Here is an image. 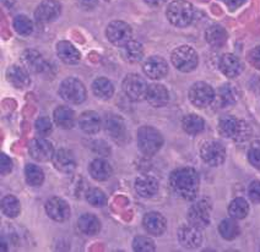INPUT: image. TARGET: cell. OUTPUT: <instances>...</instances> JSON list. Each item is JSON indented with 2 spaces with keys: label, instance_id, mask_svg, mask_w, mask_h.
<instances>
[{
  "label": "cell",
  "instance_id": "obj_1",
  "mask_svg": "<svg viewBox=\"0 0 260 252\" xmlns=\"http://www.w3.org/2000/svg\"><path fill=\"white\" fill-rule=\"evenodd\" d=\"M170 185L173 192L183 200H195L200 186L199 174L193 168L176 169L170 177Z\"/></svg>",
  "mask_w": 260,
  "mask_h": 252
},
{
  "label": "cell",
  "instance_id": "obj_2",
  "mask_svg": "<svg viewBox=\"0 0 260 252\" xmlns=\"http://www.w3.org/2000/svg\"><path fill=\"white\" fill-rule=\"evenodd\" d=\"M218 131L223 137L232 139L237 142H243L249 139L252 130L249 125L243 120L236 119L235 116H224L218 122Z\"/></svg>",
  "mask_w": 260,
  "mask_h": 252
},
{
  "label": "cell",
  "instance_id": "obj_3",
  "mask_svg": "<svg viewBox=\"0 0 260 252\" xmlns=\"http://www.w3.org/2000/svg\"><path fill=\"white\" fill-rule=\"evenodd\" d=\"M167 19L176 27H187L194 19V9L187 0H174L167 7Z\"/></svg>",
  "mask_w": 260,
  "mask_h": 252
},
{
  "label": "cell",
  "instance_id": "obj_4",
  "mask_svg": "<svg viewBox=\"0 0 260 252\" xmlns=\"http://www.w3.org/2000/svg\"><path fill=\"white\" fill-rule=\"evenodd\" d=\"M164 145L161 133L152 126H143L138 131V146L145 156H153Z\"/></svg>",
  "mask_w": 260,
  "mask_h": 252
},
{
  "label": "cell",
  "instance_id": "obj_5",
  "mask_svg": "<svg viewBox=\"0 0 260 252\" xmlns=\"http://www.w3.org/2000/svg\"><path fill=\"white\" fill-rule=\"evenodd\" d=\"M59 95L64 101L72 104H80L86 99V89L78 78L69 77L60 83Z\"/></svg>",
  "mask_w": 260,
  "mask_h": 252
},
{
  "label": "cell",
  "instance_id": "obj_6",
  "mask_svg": "<svg viewBox=\"0 0 260 252\" xmlns=\"http://www.w3.org/2000/svg\"><path fill=\"white\" fill-rule=\"evenodd\" d=\"M172 64L182 72H190L198 66V54L191 47L181 46L176 48L171 55Z\"/></svg>",
  "mask_w": 260,
  "mask_h": 252
},
{
  "label": "cell",
  "instance_id": "obj_7",
  "mask_svg": "<svg viewBox=\"0 0 260 252\" xmlns=\"http://www.w3.org/2000/svg\"><path fill=\"white\" fill-rule=\"evenodd\" d=\"M147 89L146 81L140 75L129 74L123 81V91L130 101L137 102L146 98Z\"/></svg>",
  "mask_w": 260,
  "mask_h": 252
},
{
  "label": "cell",
  "instance_id": "obj_8",
  "mask_svg": "<svg viewBox=\"0 0 260 252\" xmlns=\"http://www.w3.org/2000/svg\"><path fill=\"white\" fill-rule=\"evenodd\" d=\"M214 89L205 82H197L189 90V101L197 108H205L215 101Z\"/></svg>",
  "mask_w": 260,
  "mask_h": 252
},
{
  "label": "cell",
  "instance_id": "obj_9",
  "mask_svg": "<svg viewBox=\"0 0 260 252\" xmlns=\"http://www.w3.org/2000/svg\"><path fill=\"white\" fill-rule=\"evenodd\" d=\"M106 36L113 46L123 47L132 40L133 31L132 27L126 22L123 21H112L107 26Z\"/></svg>",
  "mask_w": 260,
  "mask_h": 252
},
{
  "label": "cell",
  "instance_id": "obj_10",
  "mask_svg": "<svg viewBox=\"0 0 260 252\" xmlns=\"http://www.w3.org/2000/svg\"><path fill=\"white\" fill-rule=\"evenodd\" d=\"M210 215H211V204L206 200L198 201L188 211V222L194 227L206 228L210 224Z\"/></svg>",
  "mask_w": 260,
  "mask_h": 252
},
{
  "label": "cell",
  "instance_id": "obj_11",
  "mask_svg": "<svg viewBox=\"0 0 260 252\" xmlns=\"http://www.w3.org/2000/svg\"><path fill=\"white\" fill-rule=\"evenodd\" d=\"M200 157L208 165H221L226 158V149L220 142L208 141L200 148Z\"/></svg>",
  "mask_w": 260,
  "mask_h": 252
},
{
  "label": "cell",
  "instance_id": "obj_12",
  "mask_svg": "<svg viewBox=\"0 0 260 252\" xmlns=\"http://www.w3.org/2000/svg\"><path fill=\"white\" fill-rule=\"evenodd\" d=\"M29 156L38 162H48L54 156V148L48 140L38 137L28 143Z\"/></svg>",
  "mask_w": 260,
  "mask_h": 252
},
{
  "label": "cell",
  "instance_id": "obj_13",
  "mask_svg": "<svg viewBox=\"0 0 260 252\" xmlns=\"http://www.w3.org/2000/svg\"><path fill=\"white\" fill-rule=\"evenodd\" d=\"M46 213L54 222L61 223L69 219L70 207L63 198L52 197L46 202Z\"/></svg>",
  "mask_w": 260,
  "mask_h": 252
},
{
  "label": "cell",
  "instance_id": "obj_14",
  "mask_svg": "<svg viewBox=\"0 0 260 252\" xmlns=\"http://www.w3.org/2000/svg\"><path fill=\"white\" fill-rule=\"evenodd\" d=\"M61 5L58 0H43L35 11L37 22L48 23L54 21L60 15Z\"/></svg>",
  "mask_w": 260,
  "mask_h": 252
},
{
  "label": "cell",
  "instance_id": "obj_15",
  "mask_svg": "<svg viewBox=\"0 0 260 252\" xmlns=\"http://www.w3.org/2000/svg\"><path fill=\"white\" fill-rule=\"evenodd\" d=\"M178 240L185 248H198L203 242V235L200 228L194 227L189 223L188 225H182L178 230Z\"/></svg>",
  "mask_w": 260,
  "mask_h": 252
},
{
  "label": "cell",
  "instance_id": "obj_16",
  "mask_svg": "<svg viewBox=\"0 0 260 252\" xmlns=\"http://www.w3.org/2000/svg\"><path fill=\"white\" fill-rule=\"evenodd\" d=\"M21 63L27 71L34 72V74H42L47 71L46 60L35 49H27L22 53Z\"/></svg>",
  "mask_w": 260,
  "mask_h": 252
},
{
  "label": "cell",
  "instance_id": "obj_17",
  "mask_svg": "<svg viewBox=\"0 0 260 252\" xmlns=\"http://www.w3.org/2000/svg\"><path fill=\"white\" fill-rule=\"evenodd\" d=\"M55 169L64 174H70L76 168V158L69 149H58L52 158Z\"/></svg>",
  "mask_w": 260,
  "mask_h": 252
},
{
  "label": "cell",
  "instance_id": "obj_18",
  "mask_svg": "<svg viewBox=\"0 0 260 252\" xmlns=\"http://www.w3.org/2000/svg\"><path fill=\"white\" fill-rule=\"evenodd\" d=\"M144 72L149 78L159 80L164 78L168 72V65L161 57H150L145 60L143 65Z\"/></svg>",
  "mask_w": 260,
  "mask_h": 252
},
{
  "label": "cell",
  "instance_id": "obj_19",
  "mask_svg": "<svg viewBox=\"0 0 260 252\" xmlns=\"http://www.w3.org/2000/svg\"><path fill=\"white\" fill-rule=\"evenodd\" d=\"M144 228L151 235L159 236L166 230V219L158 212H149L143 219Z\"/></svg>",
  "mask_w": 260,
  "mask_h": 252
},
{
  "label": "cell",
  "instance_id": "obj_20",
  "mask_svg": "<svg viewBox=\"0 0 260 252\" xmlns=\"http://www.w3.org/2000/svg\"><path fill=\"white\" fill-rule=\"evenodd\" d=\"M135 191L143 198H151L158 191L157 179L150 177V175H143L135 180Z\"/></svg>",
  "mask_w": 260,
  "mask_h": 252
},
{
  "label": "cell",
  "instance_id": "obj_21",
  "mask_svg": "<svg viewBox=\"0 0 260 252\" xmlns=\"http://www.w3.org/2000/svg\"><path fill=\"white\" fill-rule=\"evenodd\" d=\"M146 99L152 107L161 108L165 107L170 101V93L164 85L153 83L150 85L149 89H147Z\"/></svg>",
  "mask_w": 260,
  "mask_h": 252
},
{
  "label": "cell",
  "instance_id": "obj_22",
  "mask_svg": "<svg viewBox=\"0 0 260 252\" xmlns=\"http://www.w3.org/2000/svg\"><path fill=\"white\" fill-rule=\"evenodd\" d=\"M79 126L85 134L93 135L100 131V129H101L102 126V121H101V118H100V115L96 113V111L88 110L80 115Z\"/></svg>",
  "mask_w": 260,
  "mask_h": 252
},
{
  "label": "cell",
  "instance_id": "obj_23",
  "mask_svg": "<svg viewBox=\"0 0 260 252\" xmlns=\"http://www.w3.org/2000/svg\"><path fill=\"white\" fill-rule=\"evenodd\" d=\"M57 54L63 63L68 65H75L80 61V53L72 43L68 40H61L57 45Z\"/></svg>",
  "mask_w": 260,
  "mask_h": 252
},
{
  "label": "cell",
  "instance_id": "obj_24",
  "mask_svg": "<svg viewBox=\"0 0 260 252\" xmlns=\"http://www.w3.org/2000/svg\"><path fill=\"white\" fill-rule=\"evenodd\" d=\"M103 128H105L106 134L113 139H119L125 133V124L124 120L119 115L116 114H108L103 120Z\"/></svg>",
  "mask_w": 260,
  "mask_h": 252
},
{
  "label": "cell",
  "instance_id": "obj_25",
  "mask_svg": "<svg viewBox=\"0 0 260 252\" xmlns=\"http://www.w3.org/2000/svg\"><path fill=\"white\" fill-rule=\"evenodd\" d=\"M220 70L227 77L235 78L242 72V63L236 55L224 54L220 60Z\"/></svg>",
  "mask_w": 260,
  "mask_h": 252
},
{
  "label": "cell",
  "instance_id": "obj_26",
  "mask_svg": "<svg viewBox=\"0 0 260 252\" xmlns=\"http://www.w3.org/2000/svg\"><path fill=\"white\" fill-rule=\"evenodd\" d=\"M7 78L15 89L23 90L29 85L27 70L22 69V67L17 65H13L9 67L7 71Z\"/></svg>",
  "mask_w": 260,
  "mask_h": 252
},
{
  "label": "cell",
  "instance_id": "obj_27",
  "mask_svg": "<svg viewBox=\"0 0 260 252\" xmlns=\"http://www.w3.org/2000/svg\"><path fill=\"white\" fill-rule=\"evenodd\" d=\"M88 172H90V175L94 180L105 181L112 175V166L109 165V163L106 159L97 158V159L91 162L90 166H88Z\"/></svg>",
  "mask_w": 260,
  "mask_h": 252
},
{
  "label": "cell",
  "instance_id": "obj_28",
  "mask_svg": "<svg viewBox=\"0 0 260 252\" xmlns=\"http://www.w3.org/2000/svg\"><path fill=\"white\" fill-rule=\"evenodd\" d=\"M53 118H54L55 124H57L59 128L65 129H72L75 125V114L74 111L70 109V108L65 107V105H61V107H58L57 109L54 110V114H53Z\"/></svg>",
  "mask_w": 260,
  "mask_h": 252
},
{
  "label": "cell",
  "instance_id": "obj_29",
  "mask_svg": "<svg viewBox=\"0 0 260 252\" xmlns=\"http://www.w3.org/2000/svg\"><path fill=\"white\" fill-rule=\"evenodd\" d=\"M215 99H216L220 107H229V105L235 104L237 102L238 92L232 85L226 83L218 89Z\"/></svg>",
  "mask_w": 260,
  "mask_h": 252
},
{
  "label": "cell",
  "instance_id": "obj_30",
  "mask_svg": "<svg viewBox=\"0 0 260 252\" xmlns=\"http://www.w3.org/2000/svg\"><path fill=\"white\" fill-rule=\"evenodd\" d=\"M78 227L82 234L93 236L101 229V223L93 215H82L78 221Z\"/></svg>",
  "mask_w": 260,
  "mask_h": 252
},
{
  "label": "cell",
  "instance_id": "obj_31",
  "mask_svg": "<svg viewBox=\"0 0 260 252\" xmlns=\"http://www.w3.org/2000/svg\"><path fill=\"white\" fill-rule=\"evenodd\" d=\"M122 57L129 63H138L143 59L144 48L137 40H130L122 47Z\"/></svg>",
  "mask_w": 260,
  "mask_h": 252
},
{
  "label": "cell",
  "instance_id": "obj_32",
  "mask_svg": "<svg viewBox=\"0 0 260 252\" xmlns=\"http://www.w3.org/2000/svg\"><path fill=\"white\" fill-rule=\"evenodd\" d=\"M205 39L212 47H222L227 40V32L222 26L212 25L205 32Z\"/></svg>",
  "mask_w": 260,
  "mask_h": 252
},
{
  "label": "cell",
  "instance_id": "obj_33",
  "mask_svg": "<svg viewBox=\"0 0 260 252\" xmlns=\"http://www.w3.org/2000/svg\"><path fill=\"white\" fill-rule=\"evenodd\" d=\"M93 95L100 99H109L114 93L112 82L106 77H99L92 82Z\"/></svg>",
  "mask_w": 260,
  "mask_h": 252
},
{
  "label": "cell",
  "instance_id": "obj_34",
  "mask_svg": "<svg viewBox=\"0 0 260 252\" xmlns=\"http://www.w3.org/2000/svg\"><path fill=\"white\" fill-rule=\"evenodd\" d=\"M182 126L183 130L189 135H198L200 134L204 130V126H205V122L204 120L200 118L197 114H189V115H185L182 120Z\"/></svg>",
  "mask_w": 260,
  "mask_h": 252
},
{
  "label": "cell",
  "instance_id": "obj_35",
  "mask_svg": "<svg viewBox=\"0 0 260 252\" xmlns=\"http://www.w3.org/2000/svg\"><path fill=\"white\" fill-rule=\"evenodd\" d=\"M249 213V204L244 198H235L229 206V215L233 219H244Z\"/></svg>",
  "mask_w": 260,
  "mask_h": 252
},
{
  "label": "cell",
  "instance_id": "obj_36",
  "mask_svg": "<svg viewBox=\"0 0 260 252\" xmlns=\"http://www.w3.org/2000/svg\"><path fill=\"white\" fill-rule=\"evenodd\" d=\"M25 177L26 183L32 187H38L43 184L44 174L42 169L40 166L35 165V164H27L25 168Z\"/></svg>",
  "mask_w": 260,
  "mask_h": 252
},
{
  "label": "cell",
  "instance_id": "obj_37",
  "mask_svg": "<svg viewBox=\"0 0 260 252\" xmlns=\"http://www.w3.org/2000/svg\"><path fill=\"white\" fill-rule=\"evenodd\" d=\"M218 231H220L221 236L226 240H233L239 235V225L236 222V219L230 218L224 219L218 225Z\"/></svg>",
  "mask_w": 260,
  "mask_h": 252
},
{
  "label": "cell",
  "instance_id": "obj_38",
  "mask_svg": "<svg viewBox=\"0 0 260 252\" xmlns=\"http://www.w3.org/2000/svg\"><path fill=\"white\" fill-rule=\"evenodd\" d=\"M2 209L3 213L9 218H16L20 215V211H21V206H20V202L15 196H5L2 201Z\"/></svg>",
  "mask_w": 260,
  "mask_h": 252
},
{
  "label": "cell",
  "instance_id": "obj_39",
  "mask_svg": "<svg viewBox=\"0 0 260 252\" xmlns=\"http://www.w3.org/2000/svg\"><path fill=\"white\" fill-rule=\"evenodd\" d=\"M14 28L21 36H28L34 31V23L27 16L17 15L14 19Z\"/></svg>",
  "mask_w": 260,
  "mask_h": 252
},
{
  "label": "cell",
  "instance_id": "obj_40",
  "mask_svg": "<svg viewBox=\"0 0 260 252\" xmlns=\"http://www.w3.org/2000/svg\"><path fill=\"white\" fill-rule=\"evenodd\" d=\"M86 200L91 206L103 207L107 203V196L100 189H90L86 192Z\"/></svg>",
  "mask_w": 260,
  "mask_h": 252
},
{
  "label": "cell",
  "instance_id": "obj_41",
  "mask_svg": "<svg viewBox=\"0 0 260 252\" xmlns=\"http://www.w3.org/2000/svg\"><path fill=\"white\" fill-rule=\"evenodd\" d=\"M133 248L138 252H150L155 251V244L150 237L137 236L133 241Z\"/></svg>",
  "mask_w": 260,
  "mask_h": 252
},
{
  "label": "cell",
  "instance_id": "obj_42",
  "mask_svg": "<svg viewBox=\"0 0 260 252\" xmlns=\"http://www.w3.org/2000/svg\"><path fill=\"white\" fill-rule=\"evenodd\" d=\"M36 131L41 136H48L52 133V121L46 116H42L36 121Z\"/></svg>",
  "mask_w": 260,
  "mask_h": 252
},
{
  "label": "cell",
  "instance_id": "obj_43",
  "mask_svg": "<svg viewBox=\"0 0 260 252\" xmlns=\"http://www.w3.org/2000/svg\"><path fill=\"white\" fill-rule=\"evenodd\" d=\"M248 195L253 202H260V181H253L248 189Z\"/></svg>",
  "mask_w": 260,
  "mask_h": 252
},
{
  "label": "cell",
  "instance_id": "obj_44",
  "mask_svg": "<svg viewBox=\"0 0 260 252\" xmlns=\"http://www.w3.org/2000/svg\"><path fill=\"white\" fill-rule=\"evenodd\" d=\"M13 171V162L8 156H5L4 153L0 157V172H2V175H7Z\"/></svg>",
  "mask_w": 260,
  "mask_h": 252
},
{
  "label": "cell",
  "instance_id": "obj_45",
  "mask_svg": "<svg viewBox=\"0 0 260 252\" xmlns=\"http://www.w3.org/2000/svg\"><path fill=\"white\" fill-rule=\"evenodd\" d=\"M248 60L255 69L260 70V46L253 48L248 54Z\"/></svg>",
  "mask_w": 260,
  "mask_h": 252
},
{
  "label": "cell",
  "instance_id": "obj_46",
  "mask_svg": "<svg viewBox=\"0 0 260 252\" xmlns=\"http://www.w3.org/2000/svg\"><path fill=\"white\" fill-rule=\"evenodd\" d=\"M248 159L252 165L260 169V147H253L248 152Z\"/></svg>",
  "mask_w": 260,
  "mask_h": 252
},
{
  "label": "cell",
  "instance_id": "obj_47",
  "mask_svg": "<svg viewBox=\"0 0 260 252\" xmlns=\"http://www.w3.org/2000/svg\"><path fill=\"white\" fill-rule=\"evenodd\" d=\"M80 8L85 9V10H91L97 5L99 0H76Z\"/></svg>",
  "mask_w": 260,
  "mask_h": 252
},
{
  "label": "cell",
  "instance_id": "obj_48",
  "mask_svg": "<svg viewBox=\"0 0 260 252\" xmlns=\"http://www.w3.org/2000/svg\"><path fill=\"white\" fill-rule=\"evenodd\" d=\"M244 2H246V0H223L224 4H226L230 9H232V10L233 9H237L241 7Z\"/></svg>",
  "mask_w": 260,
  "mask_h": 252
},
{
  "label": "cell",
  "instance_id": "obj_49",
  "mask_svg": "<svg viewBox=\"0 0 260 252\" xmlns=\"http://www.w3.org/2000/svg\"><path fill=\"white\" fill-rule=\"evenodd\" d=\"M144 2L146 3L147 5H150V7L158 8L161 7V5H164L165 3H166V0H144Z\"/></svg>",
  "mask_w": 260,
  "mask_h": 252
},
{
  "label": "cell",
  "instance_id": "obj_50",
  "mask_svg": "<svg viewBox=\"0 0 260 252\" xmlns=\"http://www.w3.org/2000/svg\"><path fill=\"white\" fill-rule=\"evenodd\" d=\"M7 244H5L4 241L2 242V251H7V246H5Z\"/></svg>",
  "mask_w": 260,
  "mask_h": 252
}]
</instances>
